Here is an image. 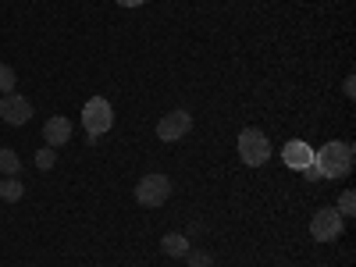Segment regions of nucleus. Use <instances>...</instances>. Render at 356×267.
<instances>
[{"label":"nucleus","instance_id":"1","mask_svg":"<svg viewBox=\"0 0 356 267\" xmlns=\"http://www.w3.org/2000/svg\"><path fill=\"white\" fill-rule=\"evenodd\" d=\"M314 168L321 171V178H346L353 171V143H324L321 150H314Z\"/></svg>","mask_w":356,"mask_h":267},{"label":"nucleus","instance_id":"2","mask_svg":"<svg viewBox=\"0 0 356 267\" xmlns=\"http://www.w3.org/2000/svg\"><path fill=\"white\" fill-rule=\"evenodd\" d=\"M79 122H82L89 143H93V139H100V136H107L114 129V107L107 104V97H89Z\"/></svg>","mask_w":356,"mask_h":267},{"label":"nucleus","instance_id":"3","mask_svg":"<svg viewBox=\"0 0 356 267\" xmlns=\"http://www.w3.org/2000/svg\"><path fill=\"white\" fill-rule=\"evenodd\" d=\"M271 154H275V146H271V139H267L260 129H243L239 132V161L246 168L267 164V161H271Z\"/></svg>","mask_w":356,"mask_h":267},{"label":"nucleus","instance_id":"4","mask_svg":"<svg viewBox=\"0 0 356 267\" xmlns=\"http://www.w3.org/2000/svg\"><path fill=\"white\" fill-rule=\"evenodd\" d=\"M171 200V178L168 175H143L136 186V203L139 207H164Z\"/></svg>","mask_w":356,"mask_h":267},{"label":"nucleus","instance_id":"5","mask_svg":"<svg viewBox=\"0 0 356 267\" xmlns=\"http://www.w3.org/2000/svg\"><path fill=\"white\" fill-rule=\"evenodd\" d=\"M346 232V218L335 211V207H321V211L310 218V235L317 243H335Z\"/></svg>","mask_w":356,"mask_h":267},{"label":"nucleus","instance_id":"6","mask_svg":"<svg viewBox=\"0 0 356 267\" xmlns=\"http://www.w3.org/2000/svg\"><path fill=\"white\" fill-rule=\"evenodd\" d=\"M189 132H193V114L182 111V107H178V111H168L161 122H157V136H161L164 143H178V139L189 136Z\"/></svg>","mask_w":356,"mask_h":267},{"label":"nucleus","instance_id":"7","mask_svg":"<svg viewBox=\"0 0 356 267\" xmlns=\"http://www.w3.org/2000/svg\"><path fill=\"white\" fill-rule=\"evenodd\" d=\"M33 104H29L25 97H18V93H8V97H0V118H4L8 125H25L29 118H33Z\"/></svg>","mask_w":356,"mask_h":267},{"label":"nucleus","instance_id":"8","mask_svg":"<svg viewBox=\"0 0 356 267\" xmlns=\"http://www.w3.org/2000/svg\"><path fill=\"white\" fill-rule=\"evenodd\" d=\"M282 161H285V168H292V171H303V168L314 164V146H310L307 139H289V143L282 146Z\"/></svg>","mask_w":356,"mask_h":267},{"label":"nucleus","instance_id":"9","mask_svg":"<svg viewBox=\"0 0 356 267\" xmlns=\"http://www.w3.org/2000/svg\"><path fill=\"white\" fill-rule=\"evenodd\" d=\"M43 139H47V146H54V150H57V146H65L72 139V122L61 118V114H54L50 122L43 125Z\"/></svg>","mask_w":356,"mask_h":267},{"label":"nucleus","instance_id":"10","mask_svg":"<svg viewBox=\"0 0 356 267\" xmlns=\"http://www.w3.org/2000/svg\"><path fill=\"white\" fill-rule=\"evenodd\" d=\"M161 250H164L168 257H175V260H182V257H189V253H193V243L186 239L182 232H168L164 239H161Z\"/></svg>","mask_w":356,"mask_h":267},{"label":"nucleus","instance_id":"11","mask_svg":"<svg viewBox=\"0 0 356 267\" xmlns=\"http://www.w3.org/2000/svg\"><path fill=\"white\" fill-rule=\"evenodd\" d=\"M25 196V186H22V178H4L0 182V200H8V203H18Z\"/></svg>","mask_w":356,"mask_h":267},{"label":"nucleus","instance_id":"12","mask_svg":"<svg viewBox=\"0 0 356 267\" xmlns=\"http://www.w3.org/2000/svg\"><path fill=\"white\" fill-rule=\"evenodd\" d=\"M22 171V161L15 150H0V175H8V178H18Z\"/></svg>","mask_w":356,"mask_h":267},{"label":"nucleus","instance_id":"13","mask_svg":"<svg viewBox=\"0 0 356 267\" xmlns=\"http://www.w3.org/2000/svg\"><path fill=\"white\" fill-rule=\"evenodd\" d=\"M0 93H15V68L11 65H0Z\"/></svg>","mask_w":356,"mask_h":267},{"label":"nucleus","instance_id":"14","mask_svg":"<svg viewBox=\"0 0 356 267\" xmlns=\"http://www.w3.org/2000/svg\"><path fill=\"white\" fill-rule=\"evenodd\" d=\"M335 211L349 221L353 214H356V193H342V200H339V207H335Z\"/></svg>","mask_w":356,"mask_h":267},{"label":"nucleus","instance_id":"15","mask_svg":"<svg viewBox=\"0 0 356 267\" xmlns=\"http://www.w3.org/2000/svg\"><path fill=\"white\" fill-rule=\"evenodd\" d=\"M54 164H57V157H54V146H43V150L36 154V168H40V171H50Z\"/></svg>","mask_w":356,"mask_h":267},{"label":"nucleus","instance_id":"16","mask_svg":"<svg viewBox=\"0 0 356 267\" xmlns=\"http://www.w3.org/2000/svg\"><path fill=\"white\" fill-rule=\"evenodd\" d=\"M189 267H214V264H211V257H207V253H193L189 257Z\"/></svg>","mask_w":356,"mask_h":267},{"label":"nucleus","instance_id":"17","mask_svg":"<svg viewBox=\"0 0 356 267\" xmlns=\"http://www.w3.org/2000/svg\"><path fill=\"white\" fill-rule=\"evenodd\" d=\"M342 89H346V97L353 100V97H356V75H349V79L342 82Z\"/></svg>","mask_w":356,"mask_h":267},{"label":"nucleus","instance_id":"18","mask_svg":"<svg viewBox=\"0 0 356 267\" xmlns=\"http://www.w3.org/2000/svg\"><path fill=\"white\" fill-rule=\"evenodd\" d=\"M303 175H307V182H321V171L310 164V168H303Z\"/></svg>","mask_w":356,"mask_h":267},{"label":"nucleus","instance_id":"19","mask_svg":"<svg viewBox=\"0 0 356 267\" xmlns=\"http://www.w3.org/2000/svg\"><path fill=\"white\" fill-rule=\"evenodd\" d=\"M114 4H122V8H143L146 0H114Z\"/></svg>","mask_w":356,"mask_h":267}]
</instances>
